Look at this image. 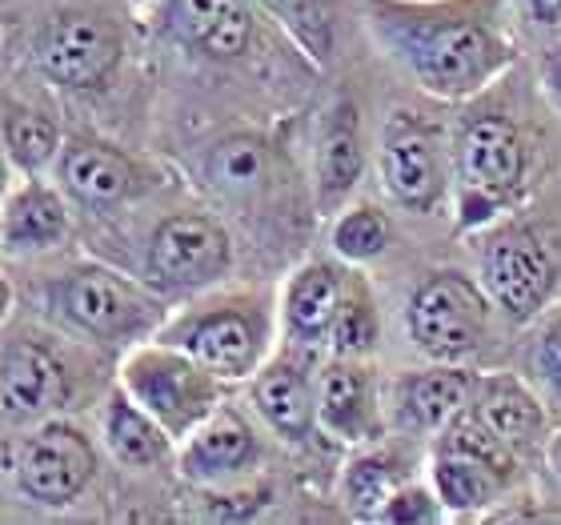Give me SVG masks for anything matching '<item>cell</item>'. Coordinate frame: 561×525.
<instances>
[{
  "instance_id": "cell-31",
  "label": "cell",
  "mask_w": 561,
  "mask_h": 525,
  "mask_svg": "<svg viewBox=\"0 0 561 525\" xmlns=\"http://www.w3.org/2000/svg\"><path fill=\"white\" fill-rule=\"evenodd\" d=\"M529 377L546 406H561V309L538 326V341L529 350Z\"/></svg>"
},
{
  "instance_id": "cell-33",
  "label": "cell",
  "mask_w": 561,
  "mask_h": 525,
  "mask_svg": "<svg viewBox=\"0 0 561 525\" xmlns=\"http://www.w3.org/2000/svg\"><path fill=\"white\" fill-rule=\"evenodd\" d=\"M529 12V21L550 28V33H561V0H522Z\"/></svg>"
},
{
  "instance_id": "cell-29",
  "label": "cell",
  "mask_w": 561,
  "mask_h": 525,
  "mask_svg": "<svg viewBox=\"0 0 561 525\" xmlns=\"http://www.w3.org/2000/svg\"><path fill=\"white\" fill-rule=\"evenodd\" d=\"M389 241H393V221L389 213L374 201H353L341 213H333L329 225V249L333 258L345 265H369V261L386 258Z\"/></svg>"
},
{
  "instance_id": "cell-11",
  "label": "cell",
  "mask_w": 561,
  "mask_h": 525,
  "mask_svg": "<svg viewBox=\"0 0 561 525\" xmlns=\"http://www.w3.org/2000/svg\"><path fill=\"white\" fill-rule=\"evenodd\" d=\"M36 65L48 81L89 93L117 72L125 57V24L101 4H65L36 33Z\"/></svg>"
},
{
  "instance_id": "cell-6",
  "label": "cell",
  "mask_w": 561,
  "mask_h": 525,
  "mask_svg": "<svg viewBox=\"0 0 561 525\" xmlns=\"http://www.w3.org/2000/svg\"><path fill=\"white\" fill-rule=\"evenodd\" d=\"M490 309L497 305L481 277H469L466 269L454 265L430 269L405 301V329L421 357L466 365L490 341Z\"/></svg>"
},
{
  "instance_id": "cell-5",
  "label": "cell",
  "mask_w": 561,
  "mask_h": 525,
  "mask_svg": "<svg viewBox=\"0 0 561 525\" xmlns=\"http://www.w3.org/2000/svg\"><path fill=\"white\" fill-rule=\"evenodd\" d=\"M117 386L129 389L176 442H185L201 421L229 401V381H221L193 353L161 338L125 350L117 365Z\"/></svg>"
},
{
  "instance_id": "cell-34",
  "label": "cell",
  "mask_w": 561,
  "mask_h": 525,
  "mask_svg": "<svg viewBox=\"0 0 561 525\" xmlns=\"http://www.w3.org/2000/svg\"><path fill=\"white\" fill-rule=\"evenodd\" d=\"M541 84H546V93H550L553 105L561 109V45L550 48L546 60H541Z\"/></svg>"
},
{
  "instance_id": "cell-17",
  "label": "cell",
  "mask_w": 561,
  "mask_h": 525,
  "mask_svg": "<svg viewBox=\"0 0 561 525\" xmlns=\"http://www.w3.org/2000/svg\"><path fill=\"white\" fill-rule=\"evenodd\" d=\"M261 466V437L237 406L225 401L176 445V473L193 486H225Z\"/></svg>"
},
{
  "instance_id": "cell-32",
  "label": "cell",
  "mask_w": 561,
  "mask_h": 525,
  "mask_svg": "<svg viewBox=\"0 0 561 525\" xmlns=\"http://www.w3.org/2000/svg\"><path fill=\"white\" fill-rule=\"evenodd\" d=\"M445 517V505L442 498H437V490H433L430 481H405L393 498H389V505L381 510V517L377 522L381 525H430V522H442Z\"/></svg>"
},
{
  "instance_id": "cell-24",
  "label": "cell",
  "mask_w": 561,
  "mask_h": 525,
  "mask_svg": "<svg viewBox=\"0 0 561 525\" xmlns=\"http://www.w3.org/2000/svg\"><path fill=\"white\" fill-rule=\"evenodd\" d=\"M405 481H410V466L398 449H389L381 442L362 445V454H353L345 473H341V502H345L353 522H377L389 498Z\"/></svg>"
},
{
  "instance_id": "cell-28",
  "label": "cell",
  "mask_w": 561,
  "mask_h": 525,
  "mask_svg": "<svg viewBox=\"0 0 561 525\" xmlns=\"http://www.w3.org/2000/svg\"><path fill=\"white\" fill-rule=\"evenodd\" d=\"M381 350V309H377V293L362 265H350L345 273V293H341L337 326L329 338L333 357H374Z\"/></svg>"
},
{
  "instance_id": "cell-21",
  "label": "cell",
  "mask_w": 561,
  "mask_h": 525,
  "mask_svg": "<svg viewBox=\"0 0 561 525\" xmlns=\"http://www.w3.org/2000/svg\"><path fill=\"white\" fill-rule=\"evenodd\" d=\"M69 237V205L65 189L48 185L45 176H24L9 189L4 213H0V241L4 258H36L57 249Z\"/></svg>"
},
{
  "instance_id": "cell-9",
  "label": "cell",
  "mask_w": 561,
  "mask_h": 525,
  "mask_svg": "<svg viewBox=\"0 0 561 525\" xmlns=\"http://www.w3.org/2000/svg\"><path fill=\"white\" fill-rule=\"evenodd\" d=\"M377 164L389 197L417 217H433L454 189V149H445V129L417 109H389Z\"/></svg>"
},
{
  "instance_id": "cell-15",
  "label": "cell",
  "mask_w": 561,
  "mask_h": 525,
  "mask_svg": "<svg viewBox=\"0 0 561 525\" xmlns=\"http://www.w3.org/2000/svg\"><path fill=\"white\" fill-rule=\"evenodd\" d=\"M317 430L341 445H374L386 437V409L365 357H333L317 374Z\"/></svg>"
},
{
  "instance_id": "cell-12",
  "label": "cell",
  "mask_w": 561,
  "mask_h": 525,
  "mask_svg": "<svg viewBox=\"0 0 561 525\" xmlns=\"http://www.w3.org/2000/svg\"><path fill=\"white\" fill-rule=\"evenodd\" d=\"M57 181L72 201L113 209L161 193L169 173L152 157H140L101 133H69L57 161Z\"/></svg>"
},
{
  "instance_id": "cell-35",
  "label": "cell",
  "mask_w": 561,
  "mask_h": 525,
  "mask_svg": "<svg viewBox=\"0 0 561 525\" xmlns=\"http://www.w3.org/2000/svg\"><path fill=\"white\" fill-rule=\"evenodd\" d=\"M546 457H550V466L558 469V478H561V430L550 437V445H546Z\"/></svg>"
},
{
  "instance_id": "cell-8",
  "label": "cell",
  "mask_w": 561,
  "mask_h": 525,
  "mask_svg": "<svg viewBox=\"0 0 561 525\" xmlns=\"http://www.w3.org/2000/svg\"><path fill=\"white\" fill-rule=\"evenodd\" d=\"M233 269V237L221 217L201 209L169 213L152 225L149 253H145V281L164 301H193L217 289Z\"/></svg>"
},
{
  "instance_id": "cell-19",
  "label": "cell",
  "mask_w": 561,
  "mask_h": 525,
  "mask_svg": "<svg viewBox=\"0 0 561 525\" xmlns=\"http://www.w3.org/2000/svg\"><path fill=\"white\" fill-rule=\"evenodd\" d=\"M161 33L201 57L237 60L253 45L257 4L253 0H164Z\"/></svg>"
},
{
  "instance_id": "cell-7",
  "label": "cell",
  "mask_w": 561,
  "mask_h": 525,
  "mask_svg": "<svg viewBox=\"0 0 561 525\" xmlns=\"http://www.w3.org/2000/svg\"><path fill=\"white\" fill-rule=\"evenodd\" d=\"M77 397V365L57 333L41 326L4 329L0 353V413L9 430H33L60 418Z\"/></svg>"
},
{
  "instance_id": "cell-3",
  "label": "cell",
  "mask_w": 561,
  "mask_h": 525,
  "mask_svg": "<svg viewBox=\"0 0 561 525\" xmlns=\"http://www.w3.org/2000/svg\"><path fill=\"white\" fill-rule=\"evenodd\" d=\"M280 305L265 289H209L185 301L181 313H169L157 338L193 353L201 365L237 386L253 381L273 357Z\"/></svg>"
},
{
  "instance_id": "cell-25",
  "label": "cell",
  "mask_w": 561,
  "mask_h": 525,
  "mask_svg": "<svg viewBox=\"0 0 561 525\" xmlns=\"http://www.w3.org/2000/svg\"><path fill=\"white\" fill-rule=\"evenodd\" d=\"M430 486L442 498L445 514L454 517H478L490 505L505 502V493L514 490L502 473L481 466L466 454H449V449H433L430 457Z\"/></svg>"
},
{
  "instance_id": "cell-27",
  "label": "cell",
  "mask_w": 561,
  "mask_h": 525,
  "mask_svg": "<svg viewBox=\"0 0 561 525\" xmlns=\"http://www.w3.org/2000/svg\"><path fill=\"white\" fill-rule=\"evenodd\" d=\"M270 140L253 137V133H233L205 152V181L213 185V193L229 201L257 197L261 189L270 185Z\"/></svg>"
},
{
  "instance_id": "cell-23",
  "label": "cell",
  "mask_w": 561,
  "mask_h": 525,
  "mask_svg": "<svg viewBox=\"0 0 561 525\" xmlns=\"http://www.w3.org/2000/svg\"><path fill=\"white\" fill-rule=\"evenodd\" d=\"M101 442L113 454V461L137 473L176 461V445H181L125 386H117L101 401Z\"/></svg>"
},
{
  "instance_id": "cell-18",
  "label": "cell",
  "mask_w": 561,
  "mask_h": 525,
  "mask_svg": "<svg viewBox=\"0 0 561 525\" xmlns=\"http://www.w3.org/2000/svg\"><path fill=\"white\" fill-rule=\"evenodd\" d=\"M345 273H350V265L341 258L337 261L313 258V261H301L285 277V285L277 293V305H280V333H285L289 345L309 353L329 350V338H333V326H337L341 293H345Z\"/></svg>"
},
{
  "instance_id": "cell-1",
  "label": "cell",
  "mask_w": 561,
  "mask_h": 525,
  "mask_svg": "<svg viewBox=\"0 0 561 525\" xmlns=\"http://www.w3.org/2000/svg\"><path fill=\"white\" fill-rule=\"evenodd\" d=\"M365 28L421 93L469 101L517 60L505 0H362Z\"/></svg>"
},
{
  "instance_id": "cell-20",
  "label": "cell",
  "mask_w": 561,
  "mask_h": 525,
  "mask_svg": "<svg viewBox=\"0 0 561 525\" xmlns=\"http://www.w3.org/2000/svg\"><path fill=\"white\" fill-rule=\"evenodd\" d=\"M478 374L466 365H442L433 362L425 369H405L389 386V413L401 430L437 437L449 421L469 406Z\"/></svg>"
},
{
  "instance_id": "cell-16",
  "label": "cell",
  "mask_w": 561,
  "mask_h": 525,
  "mask_svg": "<svg viewBox=\"0 0 561 525\" xmlns=\"http://www.w3.org/2000/svg\"><path fill=\"white\" fill-rule=\"evenodd\" d=\"M365 176V117L353 93H337L317 121L313 137V201L333 217L350 205Z\"/></svg>"
},
{
  "instance_id": "cell-14",
  "label": "cell",
  "mask_w": 561,
  "mask_h": 525,
  "mask_svg": "<svg viewBox=\"0 0 561 525\" xmlns=\"http://www.w3.org/2000/svg\"><path fill=\"white\" fill-rule=\"evenodd\" d=\"M317 353L297 350L285 341V350L273 353L249 381V401L257 418L277 433L280 442L305 445L317 430Z\"/></svg>"
},
{
  "instance_id": "cell-22",
  "label": "cell",
  "mask_w": 561,
  "mask_h": 525,
  "mask_svg": "<svg viewBox=\"0 0 561 525\" xmlns=\"http://www.w3.org/2000/svg\"><path fill=\"white\" fill-rule=\"evenodd\" d=\"M469 406L478 409V418L493 433H502L517 454L526 457L538 449L550 430V413H546V397L538 393L534 381L517 374H478Z\"/></svg>"
},
{
  "instance_id": "cell-26",
  "label": "cell",
  "mask_w": 561,
  "mask_h": 525,
  "mask_svg": "<svg viewBox=\"0 0 561 525\" xmlns=\"http://www.w3.org/2000/svg\"><path fill=\"white\" fill-rule=\"evenodd\" d=\"M69 133L45 105L4 96V157L21 176H45L60 161Z\"/></svg>"
},
{
  "instance_id": "cell-13",
  "label": "cell",
  "mask_w": 561,
  "mask_h": 525,
  "mask_svg": "<svg viewBox=\"0 0 561 525\" xmlns=\"http://www.w3.org/2000/svg\"><path fill=\"white\" fill-rule=\"evenodd\" d=\"M478 273L493 305L502 309L505 321L529 326L546 313V305L558 285V265L550 249L529 233L526 225H502L481 241Z\"/></svg>"
},
{
  "instance_id": "cell-4",
  "label": "cell",
  "mask_w": 561,
  "mask_h": 525,
  "mask_svg": "<svg viewBox=\"0 0 561 525\" xmlns=\"http://www.w3.org/2000/svg\"><path fill=\"white\" fill-rule=\"evenodd\" d=\"M48 313L77 338L105 345V350H133L152 341L169 321V301L145 277H129L101 261H77L45 285Z\"/></svg>"
},
{
  "instance_id": "cell-2",
  "label": "cell",
  "mask_w": 561,
  "mask_h": 525,
  "mask_svg": "<svg viewBox=\"0 0 561 525\" xmlns=\"http://www.w3.org/2000/svg\"><path fill=\"white\" fill-rule=\"evenodd\" d=\"M529 140L505 109L478 105L454 129V213L461 233L497 225L529 189Z\"/></svg>"
},
{
  "instance_id": "cell-10",
  "label": "cell",
  "mask_w": 561,
  "mask_h": 525,
  "mask_svg": "<svg viewBox=\"0 0 561 525\" xmlns=\"http://www.w3.org/2000/svg\"><path fill=\"white\" fill-rule=\"evenodd\" d=\"M9 473L24 502L69 510L96 478V445L77 421H41L9 442Z\"/></svg>"
},
{
  "instance_id": "cell-30",
  "label": "cell",
  "mask_w": 561,
  "mask_h": 525,
  "mask_svg": "<svg viewBox=\"0 0 561 525\" xmlns=\"http://www.w3.org/2000/svg\"><path fill=\"white\" fill-rule=\"evenodd\" d=\"M253 4L261 12H270L273 21L309 57L329 60V48H333V12H329V0H253Z\"/></svg>"
}]
</instances>
